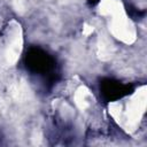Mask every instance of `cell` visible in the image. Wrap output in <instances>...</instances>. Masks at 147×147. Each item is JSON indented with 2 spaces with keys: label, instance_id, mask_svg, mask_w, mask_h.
<instances>
[{
  "label": "cell",
  "instance_id": "3",
  "mask_svg": "<svg viewBox=\"0 0 147 147\" xmlns=\"http://www.w3.org/2000/svg\"><path fill=\"white\" fill-rule=\"evenodd\" d=\"M23 47V37L21 25L11 21L8 23L1 38V56L6 64L13 65L20 59Z\"/></svg>",
  "mask_w": 147,
  "mask_h": 147
},
{
  "label": "cell",
  "instance_id": "1",
  "mask_svg": "<svg viewBox=\"0 0 147 147\" xmlns=\"http://www.w3.org/2000/svg\"><path fill=\"white\" fill-rule=\"evenodd\" d=\"M146 109V86H141L131 94L124 102H113L109 106V113L118 124L133 132L138 129L140 121L145 115Z\"/></svg>",
  "mask_w": 147,
  "mask_h": 147
},
{
  "label": "cell",
  "instance_id": "2",
  "mask_svg": "<svg viewBox=\"0 0 147 147\" xmlns=\"http://www.w3.org/2000/svg\"><path fill=\"white\" fill-rule=\"evenodd\" d=\"M100 11L108 17V26L113 37L125 44H132L136 40V28L129 20L119 0H103L100 3Z\"/></svg>",
  "mask_w": 147,
  "mask_h": 147
}]
</instances>
